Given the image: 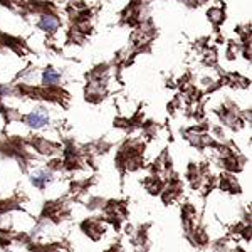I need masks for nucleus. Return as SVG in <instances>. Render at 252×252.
Listing matches in <instances>:
<instances>
[{
  "label": "nucleus",
  "instance_id": "7ed1b4c3",
  "mask_svg": "<svg viewBox=\"0 0 252 252\" xmlns=\"http://www.w3.org/2000/svg\"><path fill=\"white\" fill-rule=\"evenodd\" d=\"M42 81H44V84H46V86H56V84L61 81V76L56 71H52V69H47V71L44 72Z\"/></svg>",
  "mask_w": 252,
  "mask_h": 252
},
{
  "label": "nucleus",
  "instance_id": "f03ea898",
  "mask_svg": "<svg viewBox=\"0 0 252 252\" xmlns=\"http://www.w3.org/2000/svg\"><path fill=\"white\" fill-rule=\"evenodd\" d=\"M39 27L42 31H47V32H54L56 29L59 27V20L52 15H44L42 20L39 22Z\"/></svg>",
  "mask_w": 252,
  "mask_h": 252
},
{
  "label": "nucleus",
  "instance_id": "20e7f679",
  "mask_svg": "<svg viewBox=\"0 0 252 252\" xmlns=\"http://www.w3.org/2000/svg\"><path fill=\"white\" fill-rule=\"evenodd\" d=\"M49 180H51V175L46 173V172H39V173L32 175V184H34L35 187H39V189H42Z\"/></svg>",
  "mask_w": 252,
  "mask_h": 252
},
{
  "label": "nucleus",
  "instance_id": "f257e3e1",
  "mask_svg": "<svg viewBox=\"0 0 252 252\" xmlns=\"http://www.w3.org/2000/svg\"><path fill=\"white\" fill-rule=\"evenodd\" d=\"M26 123L31 126V128H44L49 123V116L44 111H32L26 116Z\"/></svg>",
  "mask_w": 252,
  "mask_h": 252
}]
</instances>
